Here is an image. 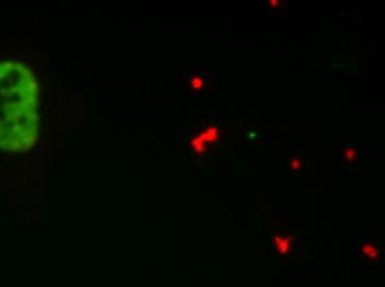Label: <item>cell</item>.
Listing matches in <instances>:
<instances>
[{"instance_id": "9c48e42d", "label": "cell", "mask_w": 385, "mask_h": 287, "mask_svg": "<svg viewBox=\"0 0 385 287\" xmlns=\"http://www.w3.org/2000/svg\"><path fill=\"white\" fill-rule=\"evenodd\" d=\"M268 4H269L272 7V8H277V7L280 4V2H279V0H269V2H268Z\"/></svg>"}, {"instance_id": "277c9868", "label": "cell", "mask_w": 385, "mask_h": 287, "mask_svg": "<svg viewBox=\"0 0 385 287\" xmlns=\"http://www.w3.org/2000/svg\"><path fill=\"white\" fill-rule=\"evenodd\" d=\"M190 146L194 150V153L197 154V155L205 154L206 150H207V144L204 140H203V138L200 137L199 134L193 136L191 141H190Z\"/></svg>"}, {"instance_id": "5b68a950", "label": "cell", "mask_w": 385, "mask_h": 287, "mask_svg": "<svg viewBox=\"0 0 385 287\" xmlns=\"http://www.w3.org/2000/svg\"><path fill=\"white\" fill-rule=\"evenodd\" d=\"M362 253H364L370 258H376L379 256V250H377L373 244L365 243L362 245Z\"/></svg>"}, {"instance_id": "7a4b0ae2", "label": "cell", "mask_w": 385, "mask_h": 287, "mask_svg": "<svg viewBox=\"0 0 385 287\" xmlns=\"http://www.w3.org/2000/svg\"><path fill=\"white\" fill-rule=\"evenodd\" d=\"M273 244L280 254H287L291 249L292 239L285 235H276L272 238Z\"/></svg>"}, {"instance_id": "ba28073f", "label": "cell", "mask_w": 385, "mask_h": 287, "mask_svg": "<svg viewBox=\"0 0 385 287\" xmlns=\"http://www.w3.org/2000/svg\"><path fill=\"white\" fill-rule=\"evenodd\" d=\"M301 167H302V162L299 158H294V159H291V161H290V168H291L292 170H299Z\"/></svg>"}, {"instance_id": "8992f818", "label": "cell", "mask_w": 385, "mask_h": 287, "mask_svg": "<svg viewBox=\"0 0 385 287\" xmlns=\"http://www.w3.org/2000/svg\"><path fill=\"white\" fill-rule=\"evenodd\" d=\"M204 85H205V82H204V80H203V77H200L198 75L192 77L191 86L194 90H196V91L201 90L203 88H204Z\"/></svg>"}, {"instance_id": "6da1fadb", "label": "cell", "mask_w": 385, "mask_h": 287, "mask_svg": "<svg viewBox=\"0 0 385 287\" xmlns=\"http://www.w3.org/2000/svg\"><path fill=\"white\" fill-rule=\"evenodd\" d=\"M39 85L20 62L0 63V148L27 152L38 139Z\"/></svg>"}, {"instance_id": "52a82bcc", "label": "cell", "mask_w": 385, "mask_h": 287, "mask_svg": "<svg viewBox=\"0 0 385 287\" xmlns=\"http://www.w3.org/2000/svg\"><path fill=\"white\" fill-rule=\"evenodd\" d=\"M343 155H344L345 160H347V161H353V160L357 159V150H355L354 148L350 147V148L344 149Z\"/></svg>"}, {"instance_id": "3957f363", "label": "cell", "mask_w": 385, "mask_h": 287, "mask_svg": "<svg viewBox=\"0 0 385 287\" xmlns=\"http://www.w3.org/2000/svg\"><path fill=\"white\" fill-rule=\"evenodd\" d=\"M198 134L207 145L208 144H215L219 139V129L216 126H209Z\"/></svg>"}]
</instances>
